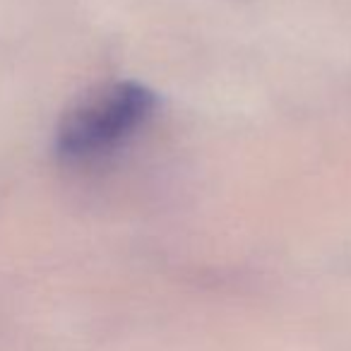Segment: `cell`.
Here are the masks:
<instances>
[{"instance_id":"6da1fadb","label":"cell","mask_w":351,"mask_h":351,"mask_svg":"<svg viewBox=\"0 0 351 351\" xmlns=\"http://www.w3.org/2000/svg\"><path fill=\"white\" fill-rule=\"evenodd\" d=\"M156 97L140 82H113L80 99L58 123L56 154L73 164L101 159L132 137L152 111Z\"/></svg>"}]
</instances>
